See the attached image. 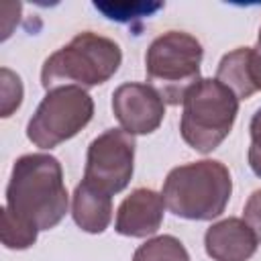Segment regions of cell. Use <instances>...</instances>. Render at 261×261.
<instances>
[{
	"instance_id": "52a82bcc",
	"label": "cell",
	"mask_w": 261,
	"mask_h": 261,
	"mask_svg": "<svg viewBox=\"0 0 261 261\" xmlns=\"http://www.w3.org/2000/svg\"><path fill=\"white\" fill-rule=\"evenodd\" d=\"M135 137L122 128H108L98 135L86 155L84 179L110 196L122 192L135 171Z\"/></svg>"
},
{
	"instance_id": "7a4b0ae2",
	"label": "cell",
	"mask_w": 261,
	"mask_h": 261,
	"mask_svg": "<svg viewBox=\"0 0 261 261\" xmlns=\"http://www.w3.org/2000/svg\"><path fill=\"white\" fill-rule=\"evenodd\" d=\"M232 194L228 167L216 159H200L173 167L163 181L165 208L186 220L218 218Z\"/></svg>"
},
{
	"instance_id": "9c48e42d",
	"label": "cell",
	"mask_w": 261,
	"mask_h": 261,
	"mask_svg": "<svg viewBox=\"0 0 261 261\" xmlns=\"http://www.w3.org/2000/svg\"><path fill=\"white\" fill-rule=\"evenodd\" d=\"M165 214L163 196L149 188L133 190L118 206L114 230L122 237L145 239L161 228Z\"/></svg>"
},
{
	"instance_id": "8992f818",
	"label": "cell",
	"mask_w": 261,
	"mask_h": 261,
	"mask_svg": "<svg viewBox=\"0 0 261 261\" xmlns=\"http://www.w3.org/2000/svg\"><path fill=\"white\" fill-rule=\"evenodd\" d=\"M94 116L92 96L75 86L53 88L45 94L27 124V137L41 149H53L73 139Z\"/></svg>"
},
{
	"instance_id": "ac0fdd59",
	"label": "cell",
	"mask_w": 261,
	"mask_h": 261,
	"mask_svg": "<svg viewBox=\"0 0 261 261\" xmlns=\"http://www.w3.org/2000/svg\"><path fill=\"white\" fill-rule=\"evenodd\" d=\"M243 220L251 226L257 241L261 243V188L249 196V200L243 208Z\"/></svg>"
},
{
	"instance_id": "d6986e66",
	"label": "cell",
	"mask_w": 261,
	"mask_h": 261,
	"mask_svg": "<svg viewBox=\"0 0 261 261\" xmlns=\"http://www.w3.org/2000/svg\"><path fill=\"white\" fill-rule=\"evenodd\" d=\"M257 47H261V29H259V37H257Z\"/></svg>"
},
{
	"instance_id": "277c9868",
	"label": "cell",
	"mask_w": 261,
	"mask_h": 261,
	"mask_svg": "<svg viewBox=\"0 0 261 261\" xmlns=\"http://www.w3.org/2000/svg\"><path fill=\"white\" fill-rule=\"evenodd\" d=\"M202 43L186 31H167L151 41L145 53V73L165 104H184L186 94L202 80Z\"/></svg>"
},
{
	"instance_id": "6da1fadb",
	"label": "cell",
	"mask_w": 261,
	"mask_h": 261,
	"mask_svg": "<svg viewBox=\"0 0 261 261\" xmlns=\"http://www.w3.org/2000/svg\"><path fill=\"white\" fill-rule=\"evenodd\" d=\"M67 188L63 167L49 153H29L14 161L6 186V208L37 226L55 228L67 212Z\"/></svg>"
},
{
	"instance_id": "30bf717a",
	"label": "cell",
	"mask_w": 261,
	"mask_h": 261,
	"mask_svg": "<svg viewBox=\"0 0 261 261\" xmlns=\"http://www.w3.org/2000/svg\"><path fill=\"white\" fill-rule=\"evenodd\" d=\"M257 247L259 241L243 218L214 222L204 234V249L212 261H249Z\"/></svg>"
},
{
	"instance_id": "8fae6325",
	"label": "cell",
	"mask_w": 261,
	"mask_h": 261,
	"mask_svg": "<svg viewBox=\"0 0 261 261\" xmlns=\"http://www.w3.org/2000/svg\"><path fill=\"white\" fill-rule=\"evenodd\" d=\"M216 80L232 90L239 100L261 92V63L255 47H237L222 55L216 67Z\"/></svg>"
},
{
	"instance_id": "5b68a950",
	"label": "cell",
	"mask_w": 261,
	"mask_h": 261,
	"mask_svg": "<svg viewBox=\"0 0 261 261\" xmlns=\"http://www.w3.org/2000/svg\"><path fill=\"white\" fill-rule=\"evenodd\" d=\"M239 98L216 77L200 80L184 98L179 120L181 139L198 153L214 151L232 130Z\"/></svg>"
},
{
	"instance_id": "ba28073f",
	"label": "cell",
	"mask_w": 261,
	"mask_h": 261,
	"mask_svg": "<svg viewBox=\"0 0 261 261\" xmlns=\"http://www.w3.org/2000/svg\"><path fill=\"white\" fill-rule=\"evenodd\" d=\"M112 112L128 135H151L165 118V102L153 86L126 82L112 92Z\"/></svg>"
},
{
	"instance_id": "9a60e30c",
	"label": "cell",
	"mask_w": 261,
	"mask_h": 261,
	"mask_svg": "<svg viewBox=\"0 0 261 261\" xmlns=\"http://www.w3.org/2000/svg\"><path fill=\"white\" fill-rule=\"evenodd\" d=\"M94 8L100 10L106 18L126 22L141 16H151L163 8L161 2H94Z\"/></svg>"
},
{
	"instance_id": "3957f363",
	"label": "cell",
	"mask_w": 261,
	"mask_h": 261,
	"mask_svg": "<svg viewBox=\"0 0 261 261\" xmlns=\"http://www.w3.org/2000/svg\"><path fill=\"white\" fill-rule=\"evenodd\" d=\"M120 63L122 51L116 41L84 31L43 61L41 84L47 92L63 86L88 90L106 84L118 71Z\"/></svg>"
},
{
	"instance_id": "5bb4252c",
	"label": "cell",
	"mask_w": 261,
	"mask_h": 261,
	"mask_svg": "<svg viewBox=\"0 0 261 261\" xmlns=\"http://www.w3.org/2000/svg\"><path fill=\"white\" fill-rule=\"evenodd\" d=\"M2 245L12 251H24L35 245L39 228L29 224L27 220L14 216L6 206L2 208Z\"/></svg>"
},
{
	"instance_id": "e0dca14e",
	"label": "cell",
	"mask_w": 261,
	"mask_h": 261,
	"mask_svg": "<svg viewBox=\"0 0 261 261\" xmlns=\"http://www.w3.org/2000/svg\"><path fill=\"white\" fill-rule=\"evenodd\" d=\"M249 135H251V145H249V167L257 177H261V108L253 114L249 122Z\"/></svg>"
},
{
	"instance_id": "2e32d148",
	"label": "cell",
	"mask_w": 261,
	"mask_h": 261,
	"mask_svg": "<svg viewBox=\"0 0 261 261\" xmlns=\"http://www.w3.org/2000/svg\"><path fill=\"white\" fill-rule=\"evenodd\" d=\"M22 96H24V88H22L20 75L8 67H2L0 69V116L2 118L12 116V112L20 108Z\"/></svg>"
},
{
	"instance_id": "7c38bea8",
	"label": "cell",
	"mask_w": 261,
	"mask_h": 261,
	"mask_svg": "<svg viewBox=\"0 0 261 261\" xmlns=\"http://www.w3.org/2000/svg\"><path fill=\"white\" fill-rule=\"evenodd\" d=\"M71 216L84 232L100 234L112 220V196L88 179H82L73 190Z\"/></svg>"
},
{
	"instance_id": "4fadbf2b",
	"label": "cell",
	"mask_w": 261,
	"mask_h": 261,
	"mask_svg": "<svg viewBox=\"0 0 261 261\" xmlns=\"http://www.w3.org/2000/svg\"><path fill=\"white\" fill-rule=\"evenodd\" d=\"M133 261H190V253L173 234H159L137 247Z\"/></svg>"
}]
</instances>
